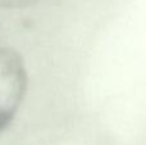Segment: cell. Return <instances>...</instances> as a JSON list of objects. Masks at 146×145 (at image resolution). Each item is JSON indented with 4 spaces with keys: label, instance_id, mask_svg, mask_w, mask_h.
Instances as JSON below:
<instances>
[{
    "label": "cell",
    "instance_id": "6da1fadb",
    "mask_svg": "<svg viewBox=\"0 0 146 145\" xmlns=\"http://www.w3.org/2000/svg\"><path fill=\"white\" fill-rule=\"evenodd\" d=\"M28 87V74L18 51L0 46V134L15 118Z\"/></svg>",
    "mask_w": 146,
    "mask_h": 145
},
{
    "label": "cell",
    "instance_id": "7a4b0ae2",
    "mask_svg": "<svg viewBox=\"0 0 146 145\" xmlns=\"http://www.w3.org/2000/svg\"><path fill=\"white\" fill-rule=\"evenodd\" d=\"M42 0H0V7L5 9H21V8H28Z\"/></svg>",
    "mask_w": 146,
    "mask_h": 145
}]
</instances>
